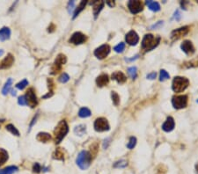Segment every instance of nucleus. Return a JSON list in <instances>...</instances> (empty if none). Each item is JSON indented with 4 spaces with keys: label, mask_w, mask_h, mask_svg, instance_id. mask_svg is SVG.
<instances>
[{
    "label": "nucleus",
    "mask_w": 198,
    "mask_h": 174,
    "mask_svg": "<svg viewBox=\"0 0 198 174\" xmlns=\"http://www.w3.org/2000/svg\"><path fill=\"white\" fill-rule=\"evenodd\" d=\"M175 128V121L172 117H168L162 125V129L166 132H170Z\"/></svg>",
    "instance_id": "obj_15"
},
{
    "label": "nucleus",
    "mask_w": 198,
    "mask_h": 174,
    "mask_svg": "<svg viewBox=\"0 0 198 174\" xmlns=\"http://www.w3.org/2000/svg\"><path fill=\"white\" fill-rule=\"evenodd\" d=\"M181 48L187 55H192L193 53L195 52V48H194V46H193L191 41H184L182 42Z\"/></svg>",
    "instance_id": "obj_14"
},
{
    "label": "nucleus",
    "mask_w": 198,
    "mask_h": 174,
    "mask_svg": "<svg viewBox=\"0 0 198 174\" xmlns=\"http://www.w3.org/2000/svg\"><path fill=\"white\" fill-rule=\"evenodd\" d=\"M197 102H198V100H197Z\"/></svg>",
    "instance_id": "obj_48"
},
{
    "label": "nucleus",
    "mask_w": 198,
    "mask_h": 174,
    "mask_svg": "<svg viewBox=\"0 0 198 174\" xmlns=\"http://www.w3.org/2000/svg\"><path fill=\"white\" fill-rule=\"evenodd\" d=\"M25 98L27 100V105H28L30 107L34 108L38 104V99L35 94V91L34 88H29L25 95Z\"/></svg>",
    "instance_id": "obj_5"
},
{
    "label": "nucleus",
    "mask_w": 198,
    "mask_h": 174,
    "mask_svg": "<svg viewBox=\"0 0 198 174\" xmlns=\"http://www.w3.org/2000/svg\"><path fill=\"white\" fill-rule=\"evenodd\" d=\"M18 104L19 105V106H27V100H26L25 96L19 97V99H18Z\"/></svg>",
    "instance_id": "obj_39"
},
{
    "label": "nucleus",
    "mask_w": 198,
    "mask_h": 174,
    "mask_svg": "<svg viewBox=\"0 0 198 174\" xmlns=\"http://www.w3.org/2000/svg\"><path fill=\"white\" fill-rule=\"evenodd\" d=\"M74 6H75V2H74V1H70V2H69V4H68V12H69L70 14L73 12Z\"/></svg>",
    "instance_id": "obj_41"
},
{
    "label": "nucleus",
    "mask_w": 198,
    "mask_h": 174,
    "mask_svg": "<svg viewBox=\"0 0 198 174\" xmlns=\"http://www.w3.org/2000/svg\"><path fill=\"white\" fill-rule=\"evenodd\" d=\"M125 40H126L128 44L131 45V46H134L139 41V37L135 31H129L126 35Z\"/></svg>",
    "instance_id": "obj_12"
},
{
    "label": "nucleus",
    "mask_w": 198,
    "mask_h": 174,
    "mask_svg": "<svg viewBox=\"0 0 198 174\" xmlns=\"http://www.w3.org/2000/svg\"><path fill=\"white\" fill-rule=\"evenodd\" d=\"M94 129L97 132H104L109 130V124L105 118H98L94 122Z\"/></svg>",
    "instance_id": "obj_7"
},
{
    "label": "nucleus",
    "mask_w": 198,
    "mask_h": 174,
    "mask_svg": "<svg viewBox=\"0 0 198 174\" xmlns=\"http://www.w3.org/2000/svg\"><path fill=\"white\" fill-rule=\"evenodd\" d=\"M87 4V2L86 1H81L80 2V4L78 5V6L76 8V10H75V12H74V15H73V19H76L77 16L80 13V12L85 9V7H86V5Z\"/></svg>",
    "instance_id": "obj_28"
},
{
    "label": "nucleus",
    "mask_w": 198,
    "mask_h": 174,
    "mask_svg": "<svg viewBox=\"0 0 198 174\" xmlns=\"http://www.w3.org/2000/svg\"><path fill=\"white\" fill-rule=\"evenodd\" d=\"M66 61H67L66 56H65L64 55H63V54H59L58 56H57V57L56 58V60H55V63H54V64H57V65H58V66H60V67H62V66L66 63Z\"/></svg>",
    "instance_id": "obj_24"
},
{
    "label": "nucleus",
    "mask_w": 198,
    "mask_h": 174,
    "mask_svg": "<svg viewBox=\"0 0 198 174\" xmlns=\"http://www.w3.org/2000/svg\"><path fill=\"white\" fill-rule=\"evenodd\" d=\"M86 132V125H78V126H77L76 128H74V133L76 134L77 135H79V136L85 135Z\"/></svg>",
    "instance_id": "obj_27"
},
{
    "label": "nucleus",
    "mask_w": 198,
    "mask_h": 174,
    "mask_svg": "<svg viewBox=\"0 0 198 174\" xmlns=\"http://www.w3.org/2000/svg\"><path fill=\"white\" fill-rule=\"evenodd\" d=\"M68 131H69V128H68L67 122L65 121H61L54 130L55 143H60L62 142V140L65 137V135H67Z\"/></svg>",
    "instance_id": "obj_1"
},
{
    "label": "nucleus",
    "mask_w": 198,
    "mask_h": 174,
    "mask_svg": "<svg viewBox=\"0 0 198 174\" xmlns=\"http://www.w3.org/2000/svg\"><path fill=\"white\" fill-rule=\"evenodd\" d=\"M136 143H137V139H136V137L134 136H132V137H130L129 138V142L128 143V144H127V147H128V149H133L135 146H136Z\"/></svg>",
    "instance_id": "obj_35"
},
{
    "label": "nucleus",
    "mask_w": 198,
    "mask_h": 174,
    "mask_svg": "<svg viewBox=\"0 0 198 174\" xmlns=\"http://www.w3.org/2000/svg\"><path fill=\"white\" fill-rule=\"evenodd\" d=\"M188 32V29L187 27H181V28H178L173 31L172 32V35H171V38L173 40H177V39H180L181 37L186 35Z\"/></svg>",
    "instance_id": "obj_13"
},
{
    "label": "nucleus",
    "mask_w": 198,
    "mask_h": 174,
    "mask_svg": "<svg viewBox=\"0 0 198 174\" xmlns=\"http://www.w3.org/2000/svg\"><path fill=\"white\" fill-rule=\"evenodd\" d=\"M86 40V35H83L80 32H76L71 35V37L69 40V42L74 44V45H80L82 43H84Z\"/></svg>",
    "instance_id": "obj_9"
},
{
    "label": "nucleus",
    "mask_w": 198,
    "mask_h": 174,
    "mask_svg": "<svg viewBox=\"0 0 198 174\" xmlns=\"http://www.w3.org/2000/svg\"><path fill=\"white\" fill-rule=\"evenodd\" d=\"M112 100H113V103L116 105V106H118L119 105V102H120V98L118 96V94L115 92H112Z\"/></svg>",
    "instance_id": "obj_34"
},
{
    "label": "nucleus",
    "mask_w": 198,
    "mask_h": 174,
    "mask_svg": "<svg viewBox=\"0 0 198 174\" xmlns=\"http://www.w3.org/2000/svg\"><path fill=\"white\" fill-rule=\"evenodd\" d=\"M14 63V57L12 54H8L6 57L4 58L0 62V70H6L12 67V65Z\"/></svg>",
    "instance_id": "obj_11"
},
{
    "label": "nucleus",
    "mask_w": 198,
    "mask_h": 174,
    "mask_svg": "<svg viewBox=\"0 0 198 174\" xmlns=\"http://www.w3.org/2000/svg\"><path fill=\"white\" fill-rule=\"evenodd\" d=\"M12 96H15L16 95V92L15 91H12Z\"/></svg>",
    "instance_id": "obj_46"
},
{
    "label": "nucleus",
    "mask_w": 198,
    "mask_h": 174,
    "mask_svg": "<svg viewBox=\"0 0 198 174\" xmlns=\"http://www.w3.org/2000/svg\"><path fill=\"white\" fill-rule=\"evenodd\" d=\"M124 48H125V44L124 43H122L121 42L120 44H118L117 46H116L114 48V49H115V51L117 53H122L123 50H124Z\"/></svg>",
    "instance_id": "obj_37"
},
{
    "label": "nucleus",
    "mask_w": 198,
    "mask_h": 174,
    "mask_svg": "<svg viewBox=\"0 0 198 174\" xmlns=\"http://www.w3.org/2000/svg\"><path fill=\"white\" fill-rule=\"evenodd\" d=\"M41 171V166L38 164V163H35L33 166V172H36V173H39Z\"/></svg>",
    "instance_id": "obj_40"
},
{
    "label": "nucleus",
    "mask_w": 198,
    "mask_h": 174,
    "mask_svg": "<svg viewBox=\"0 0 198 174\" xmlns=\"http://www.w3.org/2000/svg\"><path fill=\"white\" fill-rule=\"evenodd\" d=\"M128 75L130 76L131 78L135 79L137 77V68L136 67H130L128 69Z\"/></svg>",
    "instance_id": "obj_33"
},
{
    "label": "nucleus",
    "mask_w": 198,
    "mask_h": 174,
    "mask_svg": "<svg viewBox=\"0 0 198 174\" xmlns=\"http://www.w3.org/2000/svg\"><path fill=\"white\" fill-rule=\"evenodd\" d=\"M6 130L9 131L10 133H12L13 135H16V136H19V132L18 130L15 126H13L12 124H8L6 127Z\"/></svg>",
    "instance_id": "obj_29"
},
{
    "label": "nucleus",
    "mask_w": 198,
    "mask_h": 174,
    "mask_svg": "<svg viewBox=\"0 0 198 174\" xmlns=\"http://www.w3.org/2000/svg\"><path fill=\"white\" fill-rule=\"evenodd\" d=\"M28 85V81L27 79H23L22 81H20L19 83H18L16 85V88L19 90H23Z\"/></svg>",
    "instance_id": "obj_31"
},
{
    "label": "nucleus",
    "mask_w": 198,
    "mask_h": 174,
    "mask_svg": "<svg viewBox=\"0 0 198 174\" xmlns=\"http://www.w3.org/2000/svg\"><path fill=\"white\" fill-rule=\"evenodd\" d=\"M78 115L81 118H86L91 115V111L89 110L87 107H83L78 112Z\"/></svg>",
    "instance_id": "obj_30"
},
{
    "label": "nucleus",
    "mask_w": 198,
    "mask_h": 174,
    "mask_svg": "<svg viewBox=\"0 0 198 174\" xmlns=\"http://www.w3.org/2000/svg\"><path fill=\"white\" fill-rule=\"evenodd\" d=\"M128 165V163L125 160H121V161H117L115 164L114 167L115 168H125Z\"/></svg>",
    "instance_id": "obj_32"
},
{
    "label": "nucleus",
    "mask_w": 198,
    "mask_h": 174,
    "mask_svg": "<svg viewBox=\"0 0 198 174\" xmlns=\"http://www.w3.org/2000/svg\"><path fill=\"white\" fill-rule=\"evenodd\" d=\"M108 82H109V78H108V76L107 74H101L96 79V84L99 87L105 86L108 84Z\"/></svg>",
    "instance_id": "obj_17"
},
{
    "label": "nucleus",
    "mask_w": 198,
    "mask_h": 174,
    "mask_svg": "<svg viewBox=\"0 0 198 174\" xmlns=\"http://www.w3.org/2000/svg\"><path fill=\"white\" fill-rule=\"evenodd\" d=\"M11 36V30L8 27H3L0 29V41H5L8 40Z\"/></svg>",
    "instance_id": "obj_19"
},
{
    "label": "nucleus",
    "mask_w": 198,
    "mask_h": 174,
    "mask_svg": "<svg viewBox=\"0 0 198 174\" xmlns=\"http://www.w3.org/2000/svg\"><path fill=\"white\" fill-rule=\"evenodd\" d=\"M93 15H94V18L98 17L99 15V12L102 10L103 6H104V2L103 1H95V2H93Z\"/></svg>",
    "instance_id": "obj_16"
},
{
    "label": "nucleus",
    "mask_w": 198,
    "mask_h": 174,
    "mask_svg": "<svg viewBox=\"0 0 198 174\" xmlns=\"http://www.w3.org/2000/svg\"><path fill=\"white\" fill-rule=\"evenodd\" d=\"M188 84H189V81L185 77H175L173 81V85H172L173 91L175 93H181L188 86Z\"/></svg>",
    "instance_id": "obj_4"
},
{
    "label": "nucleus",
    "mask_w": 198,
    "mask_h": 174,
    "mask_svg": "<svg viewBox=\"0 0 198 174\" xmlns=\"http://www.w3.org/2000/svg\"><path fill=\"white\" fill-rule=\"evenodd\" d=\"M128 7L131 13L136 14L143 11V4L141 1H129L128 3Z\"/></svg>",
    "instance_id": "obj_10"
},
{
    "label": "nucleus",
    "mask_w": 198,
    "mask_h": 174,
    "mask_svg": "<svg viewBox=\"0 0 198 174\" xmlns=\"http://www.w3.org/2000/svg\"><path fill=\"white\" fill-rule=\"evenodd\" d=\"M69 79H70V77H69V75L67 74V73H63L62 75L59 77L58 80L61 83H66V82L69 81Z\"/></svg>",
    "instance_id": "obj_36"
},
{
    "label": "nucleus",
    "mask_w": 198,
    "mask_h": 174,
    "mask_svg": "<svg viewBox=\"0 0 198 174\" xmlns=\"http://www.w3.org/2000/svg\"><path fill=\"white\" fill-rule=\"evenodd\" d=\"M36 139L38 140L41 143H48L51 140V135L48 133H45V132H40L37 135Z\"/></svg>",
    "instance_id": "obj_20"
},
{
    "label": "nucleus",
    "mask_w": 198,
    "mask_h": 174,
    "mask_svg": "<svg viewBox=\"0 0 198 174\" xmlns=\"http://www.w3.org/2000/svg\"><path fill=\"white\" fill-rule=\"evenodd\" d=\"M169 78V74L165 70H160V77H159V79L160 81H164L166 79Z\"/></svg>",
    "instance_id": "obj_38"
},
{
    "label": "nucleus",
    "mask_w": 198,
    "mask_h": 174,
    "mask_svg": "<svg viewBox=\"0 0 198 174\" xmlns=\"http://www.w3.org/2000/svg\"><path fill=\"white\" fill-rule=\"evenodd\" d=\"M172 104L176 109H181L186 107L187 104V97L186 95H179L175 96L172 99Z\"/></svg>",
    "instance_id": "obj_6"
},
{
    "label": "nucleus",
    "mask_w": 198,
    "mask_h": 174,
    "mask_svg": "<svg viewBox=\"0 0 198 174\" xmlns=\"http://www.w3.org/2000/svg\"><path fill=\"white\" fill-rule=\"evenodd\" d=\"M53 158L57 159V160H62V161L64 160V151L61 150V148H58L56 150V151L53 154Z\"/></svg>",
    "instance_id": "obj_26"
},
{
    "label": "nucleus",
    "mask_w": 198,
    "mask_h": 174,
    "mask_svg": "<svg viewBox=\"0 0 198 174\" xmlns=\"http://www.w3.org/2000/svg\"><path fill=\"white\" fill-rule=\"evenodd\" d=\"M107 4L110 6V7H113V6H115V2H113V1H107Z\"/></svg>",
    "instance_id": "obj_44"
},
{
    "label": "nucleus",
    "mask_w": 198,
    "mask_h": 174,
    "mask_svg": "<svg viewBox=\"0 0 198 174\" xmlns=\"http://www.w3.org/2000/svg\"><path fill=\"white\" fill-rule=\"evenodd\" d=\"M18 170L19 169H18L17 166L12 165V166H8L6 168L0 170V174H13L17 172Z\"/></svg>",
    "instance_id": "obj_21"
},
{
    "label": "nucleus",
    "mask_w": 198,
    "mask_h": 174,
    "mask_svg": "<svg viewBox=\"0 0 198 174\" xmlns=\"http://www.w3.org/2000/svg\"><path fill=\"white\" fill-rule=\"evenodd\" d=\"M91 162H92V156L88 151H81L77 157V164L82 170H86L90 166Z\"/></svg>",
    "instance_id": "obj_2"
},
{
    "label": "nucleus",
    "mask_w": 198,
    "mask_h": 174,
    "mask_svg": "<svg viewBox=\"0 0 198 174\" xmlns=\"http://www.w3.org/2000/svg\"><path fill=\"white\" fill-rule=\"evenodd\" d=\"M8 158H9V156H8L7 151L4 149H0V166L6 163L8 160Z\"/></svg>",
    "instance_id": "obj_23"
},
{
    "label": "nucleus",
    "mask_w": 198,
    "mask_h": 174,
    "mask_svg": "<svg viewBox=\"0 0 198 174\" xmlns=\"http://www.w3.org/2000/svg\"><path fill=\"white\" fill-rule=\"evenodd\" d=\"M146 5L153 12H158V11L160 10V6H159V4L158 2H154V1H150L149 0V1H146Z\"/></svg>",
    "instance_id": "obj_22"
},
{
    "label": "nucleus",
    "mask_w": 198,
    "mask_h": 174,
    "mask_svg": "<svg viewBox=\"0 0 198 174\" xmlns=\"http://www.w3.org/2000/svg\"><path fill=\"white\" fill-rule=\"evenodd\" d=\"M156 72H152V73H150V74H148V75L146 76V77L148 78V79H154L155 77H156Z\"/></svg>",
    "instance_id": "obj_42"
},
{
    "label": "nucleus",
    "mask_w": 198,
    "mask_h": 174,
    "mask_svg": "<svg viewBox=\"0 0 198 174\" xmlns=\"http://www.w3.org/2000/svg\"><path fill=\"white\" fill-rule=\"evenodd\" d=\"M3 54H4V51H3V50H0V56H1Z\"/></svg>",
    "instance_id": "obj_47"
},
{
    "label": "nucleus",
    "mask_w": 198,
    "mask_h": 174,
    "mask_svg": "<svg viewBox=\"0 0 198 174\" xmlns=\"http://www.w3.org/2000/svg\"><path fill=\"white\" fill-rule=\"evenodd\" d=\"M36 119H37V116H35V117H34V119H33V122H31V124H30L29 131L31 130V128H32V127H33V125H34V124L35 123V122H36Z\"/></svg>",
    "instance_id": "obj_43"
},
{
    "label": "nucleus",
    "mask_w": 198,
    "mask_h": 174,
    "mask_svg": "<svg viewBox=\"0 0 198 174\" xmlns=\"http://www.w3.org/2000/svg\"><path fill=\"white\" fill-rule=\"evenodd\" d=\"M112 79L117 81L119 84H123V83L126 82L127 77L121 71H116V72H115V73L112 74Z\"/></svg>",
    "instance_id": "obj_18"
},
{
    "label": "nucleus",
    "mask_w": 198,
    "mask_h": 174,
    "mask_svg": "<svg viewBox=\"0 0 198 174\" xmlns=\"http://www.w3.org/2000/svg\"><path fill=\"white\" fill-rule=\"evenodd\" d=\"M160 38H155L152 35H145L143 41H142V48L145 51H151L153 48H155L159 43Z\"/></svg>",
    "instance_id": "obj_3"
},
{
    "label": "nucleus",
    "mask_w": 198,
    "mask_h": 174,
    "mask_svg": "<svg viewBox=\"0 0 198 174\" xmlns=\"http://www.w3.org/2000/svg\"><path fill=\"white\" fill-rule=\"evenodd\" d=\"M12 78H9L6 83L5 84V85L3 87V89H2V94L3 95H7V93L10 92V90H11V87H12Z\"/></svg>",
    "instance_id": "obj_25"
},
{
    "label": "nucleus",
    "mask_w": 198,
    "mask_h": 174,
    "mask_svg": "<svg viewBox=\"0 0 198 174\" xmlns=\"http://www.w3.org/2000/svg\"><path fill=\"white\" fill-rule=\"evenodd\" d=\"M137 57H138V56L137 55L134 58H131V59H126V61H128V62H131V61H133V60H136Z\"/></svg>",
    "instance_id": "obj_45"
},
{
    "label": "nucleus",
    "mask_w": 198,
    "mask_h": 174,
    "mask_svg": "<svg viewBox=\"0 0 198 174\" xmlns=\"http://www.w3.org/2000/svg\"><path fill=\"white\" fill-rule=\"evenodd\" d=\"M110 52V47L107 44H104V45H101L99 48H97L95 50H94V56L99 59H104L106 58L108 54Z\"/></svg>",
    "instance_id": "obj_8"
}]
</instances>
